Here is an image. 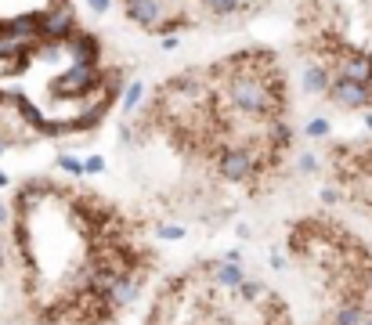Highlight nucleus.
<instances>
[{
	"label": "nucleus",
	"instance_id": "obj_1",
	"mask_svg": "<svg viewBox=\"0 0 372 325\" xmlns=\"http://www.w3.org/2000/svg\"><path fill=\"white\" fill-rule=\"evenodd\" d=\"M134 141L192 203L232 210L271 195L297 141L282 58L239 48L167 76L137 108Z\"/></svg>",
	"mask_w": 372,
	"mask_h": 325
},
{
	"label": "nucleus",
	"instance_id": "obj_2",
	"mask_svg": "<svg viewBox=\"0 0 372 325\" xmlns=\"http://www.w3.org/2000/svg\"><path fill=\"white\" fill-rule=\"evenodd\" d=\"M4 246L26 325H119L159 282L149 217L76 178L18 181L4 210Z\"/></svg>",
	"mask_w": 372,
	"mask_h": 325
},
{
	"label": "nucleus",
	"instance_id": "obj_3",
	"mask_svg": "<svg viewBox=\"0 0 372 325\" xmlns=\"http://www.w3.org/2000/svg\"><path fill=\"white\" fill-rule=\"evenodd\" d=\"M119 87V65L66 0L0 11V141L87 134L109 116Z\"/></svg>",
	"mask_w": 372,
	"mask_h": 325
},
{
	"label": "nucleus",
	"instance_id": "obj_4",
	"mask_svg": "<svg viewBox=\"0 0 372 325\" xmlns=\"http://www.w3.org/2000/svg\"><path fill=\"white\" fill-rule=\"evenodd\" d=\"M141 325H304L293 300L271 278L228 257H202L163 275Z\"/></svg>",
	"mask_w": 372,
	"mask_h": 325
},
{
	"label": "nucleus",
	"instance_id": "obj_5",
	"mask_svg": "<svg viewBox=\"0 0 372 325\" xmlns=\"http://www.w3.org/2000/svg\"><path fill=\"white\" fill-rule=\"evenodd\" d=\"M282 250L318 308L372 293V246L336 213L307 210L293 217Z\"/></svg>",
	"mask_w": 372,
	"mask_h": 325
},
{
	"label": "nucleus",
	"instance_id": "obj_6",
	"mask_svg": "<svg viewBox=\"0 0 372 325\" xmlns=\"http://www.w3.org/2000/svg\"><path fill=\"white\" fill-rule=\"evenodd\" d=\"M8 278V246H4V238H0V282Z\"/></svg>",
	"mask_w": 372,
	"mask_h": 325
}]
</instances>
